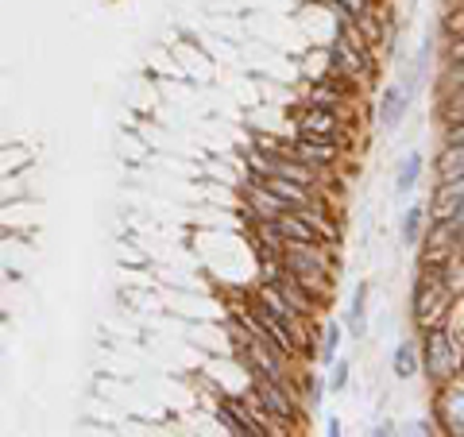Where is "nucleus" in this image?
<instances>
[{"instance_id": "1", "label": "nucleus", "mask_w": 464, "mask_h": 437, "mask_svg": "<svg viewBox=\"0 0 464 437\" xmlns=\"http://www.w3.org/2000/svg\"><path fill=\"white\" fill-rule=\"evenodd\" d=\"M337 16H341V32H337V39H333V47H329L325 74H344V78H353L356 85H368L375 78L372 47L360 39V32L353 27V16H344V12H337Z\"/></svg>"}, {"instance_id": "2", "label": "nucleus", "mask_w": 464, "mask_h": 437, "mask_svg": "<svg viewBox=\"0 0 464 437\" xmlns=\"http://www.w3.org/2000/svg\"><path fill=\"white\" fill-rule=\"evenodd\" d=\"M449 264H422V279L414 286V322L422 329H433L445 322L449 302H453V286H449Z\"/></svg>"}, {"instance_id": "3", "label": "nucleus", "mask_w": 464, "mask_h": 437, "mask_svg": "<svg viewBox=\"0 0 464 437\" xmlns=\"http://www.w3.org/2000/svg\"><path fill=\"white\" fill-rule=\"evenodd\" d=\"M422 364H426V372H430V375H433V380H438V384H449V380H457V375H460L464 348H460V341H457V337H453V333H449V329L433 325V329H426Z\"/></svg>"}, {"instance_id": "4", "label": "nucleus", "mask_w": 464, "mask_h": 437, "mask_svg": "<svg viewBox=\"0 0 464 437\" xmlns=\"http://www.w3.org/2000/svg\"><path fill=\"white\" fill-rule=\"evenodd\" d=\"M252 395L259 399V406L279 422L283 433H295L290 426H298L302 414H298V395H295V387H286L279 380H267V375H252Z\"/></svg>"}, {"instance_id": "5", "label": "nucleus", "mask_w": 464, "mask_h": 437, "mask_svg": "<svg viewBox=\"0 0 464 437\" xmlns=\"http://www.w3.org/2000/svg\"><path fill=\"white\" fill-rule=\"evenodd\" d=\"M283 267H286V275H295V279L306 286L314 298L329 290V264H325V256L317 252V244H310V248H295V244L283 248Z\"/></svg>"}, {"instance_id": "6", "label": "nucleus", "mask_w": 464, "mask_h": 437, "mask_svg": "<svg viewBox=\"0 0 464 437\" xmlns=\"http://www.w3.org/2000/svg\"><path fill=\"white\" fill-rule=\"evenodd\" d=\"M298 132L306 136V140L337 143V148H348V143H353V124L341 121L337 112H329V109H314V105L302 109V116H298Z\"/></svg>"}, {"instance_id": "7", "label": "nucleus", "mask_w": 464, "mask_h": 437, "mask_svg": "<svg viewBox=\"0 0 464 437\" xmlns=\"http://www.w3.org/2000/svg\"><path fill=\"white\" fill-rule=\"evenodd\" d=\"M248 163H252L256 174H264V179H267V174H279V179L302 182V186H310V190H314V186H322V182H317L322 174L310 170L306 163H298L295 155H283V151H252Z\"/></svg>"}, {"instance_id": "8", "label": "nucleus", "mask_w": 464, "mask_h": 437, "mask_svg": "<svg viewBox=\"0 0 464 437\" xmlns=\"http://www.w3.org/2000/svg\"><path fill=\"white\" fill-rule=\"evenodd\" d=\"M457 240H460V228L453 221H433V228L426 232L422 264H449L457 252Z\"/></svg>"}, {"instance_id": "9", "label": "nucleus", "mask_w": 464, "mask_h": 437, "mask_svg": "<svg viewBox=\"0 0 464 437\" xmlns=\"http://www.w3.org/2000/svg\"><path fill=\"white\" fill-rule=\"evenodd\" d=\"M353 101H356V97H344L341 90H333V85H329L325 78H317V82L310 85V90H306V105L337 112L341 121H348V124H356V121H353Z\"/></svg>"}, {"instance_id": "10", "label": "nucleus", "mask_w": 464, "mask_h": 437, "mask_svg": "<svg viewBox=\"0 0 464 437\" xmlns=\"http://www.w3.org/2000/svg\"><path fill=\"white\" fill-rule=\"evenodd\" d=\"M275 228H279V237H283V244L290 248H310V244H317L322 237H317V228L306 221V217H298L295 209H283L279 217H275Z\"/></svg>"}, {"instance_id": "11", "label": "nucleus", "mask_w": 464, "mask_h": 437, "mask_svg": "<svg viewBox=\"0 0 464 437\" xmlns=\"http://www.w3.org/2000/svg\"><path fill=\"white\" fill-rule=\"evenodd\" d=\"M464 201V174H457V179H441V186L433 190V201H430V217L433 221H449Z\"/></svg>"}, {"instance_id": "12", "label": "nucleus", "mask_w": 464, "mask_h": 437, "mask_svg": "<svg viewBox=\"0 0 464 437\" xmlns=\"http://www.w3.org/2000/svg\"><path fill=\"white\" fill-rule=\"evenodd\" d=\"M271 290H275V295H279L286 306H290V310H295L298 317H310L314 314V295H310V290L306 286H302L298 279H295V275H279V279H275V283H267Z\"/></svg>"}, {"instance_id": "13", "label": "nucleus", "mask_w": 464, "mask_h": 437, "mask_svg": "<svg viewBox=\"0 0 464 437\" xmlns=\"http://www.w3.org/2000/svg\"><path fill=\"white\" fill-rule=\"evenodd\" d=\"M438 414H441L445 433L464 437V387H445V391H441Z\"/></svg>"}, {"instance_id": "14", "label": "nucleus", "mask_w": 464, "mask_h": 437, "mask_svg": "<svg viewBox=\"0 0 464 437\" xmlns=\"http://www.w3.org/2000/svg\"><path fill=\"white\" fill-rule=\"evenodd\" d=\"M267 186V190L283 201L286 209H298V206H306V201H314L310 194V186H302V182H290V179H279V174H267V179H259Z\"/></svg>"}, {"instance_id": "15", "label": "nucleus", "mask_w": 464, "mask_h": 437, "mask_svg": "<svg viewBox=\"0 0 464 437\" xmlns=\"http://www.w3.org/2000/svg\"><path fill=\"white\" fill-rule=\"evenodd\" d=\"M406 105H411V85H387V93L380 101V121L387 128H399V121L406 116Z\"/></svg>"}, {"instance_id": "16", "label": "nucleus", "mask_w": 464, "mask_h": 437, "mask_svg": "<svg viewBox=\"0 0 464 437\" xmlns=\"http://www.w3.org/2000/svg\"><path fill=\"white\" fill-rule=\"evenodd\" d=\"M353 27L360 32V39L368 43V47H380L383 43V16H380V8H368V12H360V16L353 20Z\"/></svg>"}, {"instance_id": "17", "label": "nucleus", "mask_w": 464, "mask_h": 437, "mask_svg": "<svg viewBox=\"0 0 464 437\" xmlns=\"http://www.w3.org/2000/svg\"><path fill=\"white\" fill-rule=\"evenodd\" d=\"M418 174H422V155L418 151H411L399 163V174H395V190H399V198H406L418 186Z\"/></svg>"}, {"instance_id": "18", "label": "nucleus", "mask_w": 464, "mask_h": 437, "mask_svg": "<svg viewBox=\"0 0 464 437\" xmlns=\"http://www.w3.org/2000/svg\"><path fill=\"white\" fill-rule=\"evenodd\" d=\"M364 302H368V283H360L353 295V306H348V333L353 337H364V310H368Z\"/></svg>"}, {"instance_id": "19", "label": "nucleus", "mask_w": 464, "mask_h": 437, "mask_svg": "<svg viewBox=\"0 0 464 437\" xmlns=\"http://www.w3.org/2000/svg\"><path fill=\"white\" fill-rule=\"evenodd\" d=\"M438 174L441 179H457V174H464V148L460 143H445V151L438 155Z\"/></svg>"}, {"instance_id": "20", "label": "nucleus", "mask_w": 464, "mask_h": 437, "mask_svg": "<svg viewBox=\"0 0 464 437\" xmlns=\"http://www.w3.org/2000/svg\"><path fill=\"white\" fill-rule=\"evenodd\" d=\"M391 364H395V375H399V380H411V375L418 372V345H414V341H402V345L395 348V360H391Z\"/></svg>"}, {"instance_id": "21", "label": "nucleus", "mask_w": 464, "mask_h": 437, "mask_svg": "<svg viewBox=\"0 0 464 437\" xmlns=\"http://www.w3.org/2000/svg\"><path fill=\"white\" fill-rule=\"evenodd\" d=\"M422 225H426V209L411 206L402 213V244H418V237H422Z\"/></svg>"}, {"instance_id": "22", "label": "nucleus", "mask_w": 464, "mask_h": 437, "mask_svg": "<svg viewBox=\"0 0 464 437\" xmlns=\"http://www.w3.org/2000/svg\"><path fill=\"white\" fill-rule=\"evenodd\" d=\"M441 112H445V121H449V124L464 121V85H460V90H449V97H445Z\"/></svg>"}, {"instance_id": "23", "label": "nucleus", "mask_w": 464, "mask_h": 437, "mask_svg": "<svg viewBox=\"0 0 464 437\" xmlns=\"http://www.w3.org/2000/svg\"><path fill=\"white\" fill-rule=\"evenodd\" d=\"M329 5L333 8H337V12H344V16H360V12H368V8H375V0H329Z\"/></svg>"}, {"instance_id": "24", "label": "nucleus", "mask_w": 464, "mask_h": 437, "mask_svg": "<svg viewBox=\"0 0 464 437\" xmlns=\"http://www.w3.org/2000/svg\"><path fill=\"white\" fill-rule=\"evenodd\" d=\"M337 345H341V325H329L325 329V341H322V360L325 364L337 360Z\"/></svg>"}, {"instance_id": "25", "label": "nucleus", "mask_w": 464, "mask_h": 437, "mask_svg": "<svg viewBox=\"0 0 464 437\" xmlns=\"http://www.w3.org/2000/svg\"><path fill=\"white\" fill-rule=\"evenodd\" d=\"M329 368H333V375H329V387H333V391H344V384H348V364L333 360Z\"/></svg>"}, {"instance_id": "26", "label": "nucleus", "mask_w": 464, "mask_h": 437, "mask_svg": "<svg viewBox=\"0 0 464 437\" xmlns=\"http://www.w3.org/2000/svg\"><path fill=\"white\" fill-rule=\"evenodd\" d=\"M445 32H449V35H453V39H457V35H464V5H460V8L453 12V16H449V20H445Z\"/></svg>"}, {"instance_id": "27", "label": "nucleus", "mask_w": 464, "mask_h": 437, "mask_svg": "<svg viewBox=\"0 0 464 437\" xmlns=\"http://www.w3.org/2000/svg\"><path fill=\"white\" fill-rule=\"evenodd\" d=\"M445 85H453V90H460V85H464V63L445 70Z\"/></svg>"}, {"instance_id": "28", "label": "nucleus", "mask_w": 464, "mask_h": 437, "mask_svg": "<svg viewBox=\"0 0 464 437\" xmlns=\"http://www.w3.org/2000/svg\"><path fill=\"white\" fill-rule=\"evenodd\" d=\"M464 63V35L453 39V47H449V66H460Z\"/></svg>"}, {"instance_id": "29", "label": "nucleus", "mask_w": 464, "mask_h": 437, "mask_svg": "<svg viewBox=\"0 0 464 437\" xmlns=\"http://www.w3.org/2000/svg\"><path fill=\"white\" fill-rule=\"evenodd\" d=\"M445 143H460V148H464V121L445 128Z\"/></svg>"}, {"instance_id": "30", "label": "nucleus", "mask_w": 464, "mask_h": 437, "mask_svg": "<svg viewBox=\"0 0 464 437\" xmlns=\"http://www.w3.org/2000/svg\"><path fill=\"white\" fill-rule=\"evenodd\" d=\"M449 221H453V225H457V228H460V232H464V201H460V209H457V213H453V217H449Z\"/></svg>"}]
</instances>
